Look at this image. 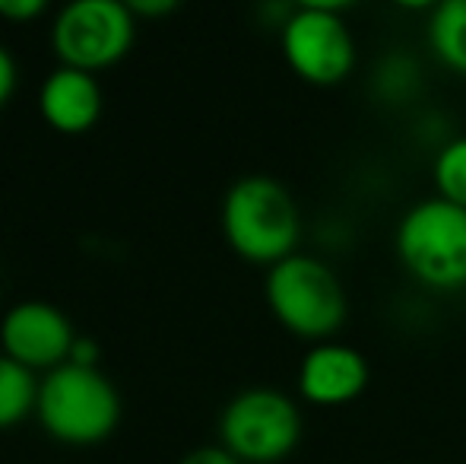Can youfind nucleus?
<instances>
[{
    "label": "nucleus",
    "mask_w": 466,
    "mask_h": 464,
    "mask_svg": "<svg viewBox=\"0 0 466 464\" xmlns=\"http://www.w3.org/2000/svg\"><path fill=\"white\" fill-rule=\"evenodd\" d=\"M222 235L238 258L273 267L295 254L301 213L292 191L273 175H245L222 201Z\"/></svg>",
    "instance_id": "f257e3e1"
},
{
    "label": "nucleus",
    "mask_w": 466,
    "mask_h": 464,
    "mask_svg": "<svg viewBox=\"0 0 466 464\" xmlns=\"http://www.w3.org/2000/svg\"><path fill=\"white\" fill-rule=\"evenodd\" d=\"M264 296L273 318L301 341H333L350 315L346 286L327 261L295 252L267 271Z\"/></svg>",
    "instance_id": "f03ea898"
},
{
    "label": "nucleus",
    "mask_w": 466,
    "mask_h": 464,
    "mask_svg": "<svg viewBox=\"0 0 466 464\" xmlns=\"http://www.w3.org/2000/svg\"><path fill=\"white\" fill-rule=\"evenodd\" d=\"M393 248L416 284L435 293L466 290V207L425 198L400 217Z\"/></svg>",
    "instance_id": "7ed1b4c3"
},
{
    "label": "nucleus",
    "mask_w": 466,
    "mask_h": 464,
    "mask_svg": "<svg viewBox=\"0 0 466 464\" xmlns=\"http://www.w3.org/2000/svg\"><path fill=\"white\" fill-rule=\"evenodd\" d=\"M38 417L55 439L70 446L102 442L121 417L117 391L96 366L64 363L38 385Z\"/></svg>",
    "instance_id": "20e7f679"
},
{
    "label": "nucleus",
    "mask_w": 466,
    "mask_h": 464,
    "mask_svg": "<svg viewBox=\"0 0 466 464\" xmlns=\"http://www.w3.org/2000/svg\"><path fill=\"white\" fill-rule=\"evenodd\" d=\"M222 449L245 464H277L301 439V414L277 388H248L226 404L219 417Z\"/></svg>",
    "instance_id": "39448f33"
},
{
    "label": "nucleus",
    "mask_w": 466,
    "mask_h": 464,
    "mask_svg": "<svg viewBox=\"0 0 466 464\" xmlns=\"http://www.w3.org/2000/svg\"><path fill=\"white\" fill-rule=\"evenodd\" d=\"M64 67L96 74L117 64L134 45V13L121 0H70L51 32Z\"/></svg>",
    "instance_id": "423d86ee"
},
{
    "label": "nucleus",
    "mask_w": 466,
    "mask_h": 464,
    "mask_svg": "<svg viewBox=\"0 0 466 464\" xmlns=\"http://www.w3.org/2000/svg\"><path fill=\"white\" fill-rule=\"evenodd\" d=\"M279 48L289 70L308 87H339L356 70L359 51L339 13L295 10L279 29Z\"/></svg>",
    "instance_id": "0eeeda50"
},
{
    "label": "nucleus",
    "mask_w": 466,
    "mask_h": 464,
    "mask_svg": "<svg viewBox=\"0 0 466 464\" xmlns=\"http://www.w3.org/2000/svg\"><path fill=\"white\" fill-rule=\"evenodd\" d=\"M0 341L10 359L25 369H57L70 359L76 335L64 312L48 303H23L6 312L0 325Z\"/></svg>",
    "instance_id": "6e6552de"
},
{
    "label": "nucleus",
    "mask_w": 466,
    "mask_h": 464,
    "mask_svg": "<svg viewBox=\"0 0 466 464\" xmlns=\"http://www.w3.org/2000/svg\"><path fill=\"white\" fill-rule=\"evenodd\" d=\"M369 359L339 341L311 344L299 363V395L314 407H343L369 388Z\"/></svg>",
    "instance_id": "1a4fd4ad"
},
{
    "label": "nucleus",
    "mask_w": 466,
    "mask_h": 464,
    "mask_svg": "<svg viewBox=\"0 0 466 464\" xmlns=\"http://www.w3.org/2000/svg\"><path fill=\"white\" fill-rule=\"evenodd\" d=\"M45 121L61 134H83L102 115V89L96 77L76 67H61L45 80L38 96Z\"/></svg>",
    "instance_id": "9d476101"
},
{
    "label": "nucleus",
    "mask_w": 466,
    "mask_h": 464,
    "mask_svg": "<svg viewBox=\"0 0 466 464\" xmlns=\"http://www.w3.org/2000/svg\"><path fill=\"white\" fill-rule=\"evenodd\" d=\"M425 42L441 67L466 77V0H441L429 13Z\"/></svg>",
    "instance_id": "9b49d317"
},
{
    "label": "nucleus",
    "mask_w": 466,
    "mask_h": 464,
    "mask_svg": "<svg viewBox=\"0 0 466 464\" xmlns=\"http://www.w3.org/2000/svg\"><path fill=\"white\" fill-rule=\"evenodd\" d=\"M38 404V385L32 369L10 356H0V429L19 423Z\"/></svg>",
    "instance_id": "f8f14e48"
},
{
    "label": "nucleus",
    "mask_w": 466,
    "mask_h": 464,
    "mask_svg": "<svg viewBox=\"0 0 466 464\" xmlns=\"http://www.w3.org/2000/svg\"><path fill=\"white\" fill-rule=\"evenodd\" d=\"M431 179H435L438 198L466 207V137L441 143L431 162Z\"/></svg>",
    "instance_id": "ddd939ff"
},
{
    "label": "nucleus",
    "mask_w": 466,
    "mask_h": 464,
    "mask_svg": "<svg viewBox=\"0 0 466 464\" xmlns=\"http://www.w3.org/2000/svg\"><path fill=\"white\" fill-rule=\"evenodd\" d=\"M48 6V0H0V16L10 23H29Z\"/></svg>",
    "instance_id": "4468645a"
},
{
    "label": "nucleus",
    "mask_w": 466,
    "mask_h": 464,
    "mask_svg": "<svg viewBox=\"0 0 466 464\" xmlns=\"http://www.w3.org/2000/svg\"><path fill=\"white\" fill-rule=\"evenodd\" d=\"M181 464H241L228 449L222 446H207V449H194L190 455L181 459Z\"/></svg>",
    "instance_id": "2eb2a0df"
},
{
    "label": "nucleus",
    "mask_w": 466,
    "mask_h": 464,
    "mask_svg": "<svg viewBox=\"0 0 466 464\" xmlns=\"http://www.w3.org/2000/svg\"><path fill=\"white\" fill-rule=\"evenodd\" d=\"M121 4L127 6L134 16H166L181 0H121Z\"/></svg>",
    "instance_id": "dca6fc26"
},
{
    "label": "nucleus",
    "mask_w": 466,
    "mask_h": 464,
    "mask_svg": "<svg viewBox=\"0 0 466 464\" xmlns=\"http://www.w3.org/2000/svg\"><path fill=\"white\" fill-rule=\"evenodd\" d=\"M13 87H16V64L6 55V48H0V108L13 96Z\"/></svg>",
    "instance_id": "f3484780"
},
{
    "label": "nucleus",
    "mask_w": 466,
    "mask_h": 464,
    "mask_svg": "<svg viewBox=\"0 0 466 464\" xmlns=\"http://www.w3.org/2000/svg\"><path fill=\"white\" fill-rule=\"evenodd\" d=\"M292 4H295V10H324V13H339V16H343L359 0H292Z\"/></svg>",
    "instance_id": "a211bd4d"
},
{
    "label": "nucleus",
    "mask_w": 466,
    "mask_h": 464,
    "mask_svg": "<svg viewBox=\"0 0 466 464\" xmlns=\"http://www.w3.org/2000/svg\"><path fill=\"white\" fill-rule=\"evenodd\" d=\"M96 359H98V347L93 341H80L76 337V344H74V350H70V359L67 363H74V366H96Z\"/></svg>",
    "instance_id": "6ab92c4d"
},
{
    "label": "nucleus",
    "mask_w": 466,
    "mask_h": 464,
    "mask_svg": "<svg viewBox=\"0 0 466 464\" xmlns=\"http://www.w3.org/2000/svg\"><path fill=\"white\" fill-rule=\"evenodd\" d=\"M393 6H400V10H410V13H431L441 0H390Z\"/></svg>",
    "instance_id": "aec40b11"
}]
</instances>
